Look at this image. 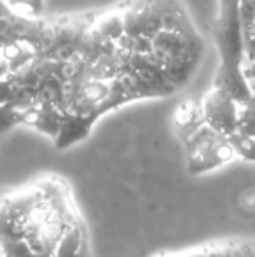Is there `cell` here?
I'll list each match as a JSON object with an SVG mask.
<instances>
[{"label": "cell", "instance_id": "4fadbf2b", "mask_svg": "<svg viewBox=\"0 0 255 257\" xmlns=\"http://www.w3.org/2000/svg\"><path fill=\"white\" fill-rule=\"evenodd\" d=\"M0 255L2 257H39L23 238H6V240H0Z\"/></svg>", "mask_w": 255, "mask_h": 257}, {"label": "cell", "instance_id": "9c48e42d", "mask_svg": "<svg viewBox=\"0 0 255 257\" xmlns=\"http://www.w3.org/2000/svg\"><path fill=\"white\" fill-rule=\"evenodd\" d=\"M91 28L95 34H98L102 39L109 42L119 41L124 35V21H123V13L121 11H110L105 13L103 16L96 18L95 23H91Z\"/></svg>", "mask_w": 255, "mask_h": 257}, {"label": "cell", "instance_id": "52a82bcc", "mask_svg": "<svg viewBox=\"0 0 255 257\" xmlns=\"http://www.w3.org/2000/svg\"><path fill=\"white\" fill-rule=\"evenodd\" d=\"M62 108H58L56 105L48 103V102H39L35 103L32 108L27 110V117H25V122L30 126H34L35 130L46 133V135L53 137L55 139L56 133L60 130V124H62V117H63Z\"/></svg>", "mask_w": 255, "mask_h": 257}, {"label": "cell", "instance_id": "6da1fadb", "mask_svg": "<svg viewBox=\"0 0 255 257\" xmlns=\"http://www.w3.org/2000/svg\"><path fill=\"white\" fill-rule=\"evenodd\" d=\"M239 0H220V13L217 20V46L220 54V68L215 86L225 89L238 103L253 95L245 79V37L239 23Z\"/></svg>", "mask_w": 255, "mask_h": 257}, {"label": "cell", "instance_id": "ba28073f", "mask_svg": "<svg viewBox=\"0 0 255 257\" xmlns=\"http://www.w3.org/2000/svg\"><path fill=\"white\" fill-rule=\"evenodd\" d=\"M51 257H86V238L84 229L75 220L63 233L56 247L53 248Z\"/></svg>", "mask_w": 255, "mask_h": 257}, {"label": "cell", "instance_id": "7a4b0ae2", "mask_svg": "<svg viewBox=\"0 0 255 257\" xmlns=\"http://www.w3.org/2000/svg\"><path fill=\"white\" fill-rule=\"evenodd\" d=\"M185 149H187V170L191 175L211 172L236 158L229 137L210 128L208 124H201L185 140Z\"/></svg>", "mask_w": 255, "mask_h": 257}, {"label": "cell", "instance_id": "7c38bea8", "mask_svg": "<svg viewBox=\"0 0 255 257\" xmlns=\"http://www.w3.org/2000/svg\"><path fill=\"white\" fill-rule=\"evenodd\" d=\"M236 132L255 137V93L246 102L239 103L238 130Z\"/></svg>", "mask_w": 255, "mask_h": 257}, {"label": "cell", "instance_id": "3957f363", "mask_svg": "<svg viewBox=\"0 0 255 257\" xmlns=\"http://www.w3.org/2000/svg\"><path fill=\"white\" fill-rule=\"evenodd\" d=\"M152 54L161 63V67L182 61L201 63L203 39L199 35H185L182 32L163 28L152 37Z\"/></svg>", "mask_w": 255, "mask_h": 257}, {"label": "cell", "instance_id": "277c9868", "mask_svg": "<svg viewBox=\"0 0 255 257\" xmlns=\"http://www.w3.org/2000/svg\"><path fill=\"white\" fill-rule=\"evenodd\" d=\"M201 112H203L204 124L224 135H231L238 130L239 103L218 86H213L206 93L201 102Z\"/></svg>", "mask_w": 255, "mask_h": 257}, {"label": "cell", "instance_id": "30bf717a", "mask_svg": "<svg viewBox=\"0 0 255 257\" xmlns=\"http://www.w3.org/2000/svg\"><path fill=\"white\" fill-rule=\"evenodd\" d=\"M201 124H204L203 112H201V103H184L178 107L177 114H175V126H177L178 133L182 135L184 142Z\"/></svg>", "mask_w": 255, "mask_h": 257}, {"label": "cell", "instance_id": "5bb4252c", "mask_svg": "<svg viewBox=\"0 0 255 257\" xmlns=\"http://www.w3.org/2000/svg\"><path fill=\"white\" fill-rule=\"evenodd\" d=\"M25 117H27V110H21L11 103L0 105V135L9 132L16 124L25 122Z\"/></svg>", "mask_w": 255, "mask_h": 257}, {"label": "cell", "instance_id": "e0dca14e", "mask_svg": "<svg viewBox=\"0 0 255 257\" xmlns=\"http://www.w3.org/2000/svg\"><path fill=\"white\" fill-rule=\"evenodd\" d=\"M252 257H255V254H253V255H252Z\"/></svg>", "mask_w": 255, "mask_h": 257}, {"label": "cell", "instance_id": "2e32d148", "mask_svg": "<svg viewBox=\"0 0 255 257\" xmlns=\"http://www.w3.org/2000/svg\"><path fill=\"white\" fill-rule=\"evenodd\" d=\"M245 79L248 82L250 89L255 93V60L246 61L245 63Z\"/></svg>", "mask_w": 255, "mask_h": 257}, {"label": "cell", "instance_id": "8992f818", "mask_svg": "<svg viewBox=\"0 0 255 257\" xmlns=\"http://www.w3.org/2000/svg\"><path fill=\"white\" fill-rule=\"evenodd\" d=\"M98 119L91 114H81V112L65 110L62 117V124L55 137L56 149H67L74 144L84 140L91 133L93 126Z\"/></svg>", "mask_w": 255, "mask_h": 257}, {"label": "cell", "instance_id": "8fae6325", "mask_svg": "<svg viewBox=\"0 0 255 257\" xmlns=\"http://www.w3.org/2000/svg\"><path fill=\"white\" fill-rule=\"evenodd\" d=\"M229 137V142H231L234 154L238 158H243L246 161H253L255 163V137L252 135H245V133L234 132Z\"/></svg>", "mask_w": 255, "mask_h": 257}, {"label": "cell", "instance_id": "9a60e30c", "mask_svg": "<svg viewBox=\"0 0 255 257\" xmlns=\"http://www.w3.org/2000/svg\"><path fill=\"white\" fill-rule=\"evenodd\" d=\"M239 23H241L243 37H248L255 27V0H239Z\"/></svg>", "mask_w": 255, "mask_h": 257}, {"label": "cell", "instance_id": "5b68a950", "mask_svg": "<svg viewBox=\"0 0 255 257\" xmlns=\"http://www.w3.org/2000/svg\"><path fill=\"white\" fill-rule=\"evenodd\" d=\"M124 35L152 39L163 30V9L159 0H135L123 11Z\"/></svg>", "mask_w": 255, "mask_h": 257}]
</instances>
